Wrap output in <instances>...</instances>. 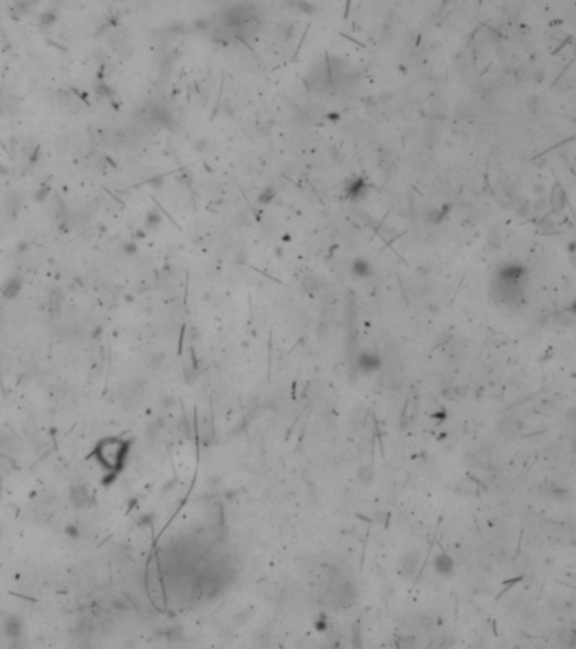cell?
<instances>
[{"label":"cell","instance_id":"obj_1","mask_svg":"<svg viewBox=\"0 0 576 649\" xmlns=\"http://www.w3.org/2000/svg\"><path fill=\"white\" fill-rule=\"evenodd\" d=\"M259 29V12L254 4L232 5L221 15V26L217 32L234 36L240 41H248Z\"/></svg>","mask_w":576,"mask_h":649},{"label":"cell","instance_id":"obj_2","mask_svg":"<svg viewBox=\"0 0 576 649\" xmlns=\"http://www.w3.org/2000/svg\"><path fill=\"white\" fill-rule=\"evenodd\" d=\"M129 446H130V441L120 440V438H108V440H103V441H100L98 446L95 448L97 460L108 470V472L117 475L125 463V457H127V452H129Z\"/></svg>","mask_w":576,"mask_h":649},{"label":"cell","instance_id":"obj_3","mask_svg":"<svg viewBox=\"0 0 576 649\" xmlns=\"http://www.w3.org/2000/svg\"><path fill=\"white\" fill-rule=\"evenodd\" d=\"M2 629H4V636L7 637V639L17 641L22 637V634H24V619L17 614H10L4 619Z\"/></svg>","mask_w":576,"mask_h":649},{"label":"cell","instance_id":"obj_4","mask_svg":"<svg viewBox=\"0 0 576 649\" xmlns=\"http://www.w3.org/2000/svg\"><path fill=\"white\" fill-rule=\"evenodd\" d=\"M22 287H24V279H22V276L14 274V276L7 277V279L4 281V284L0 286V295H2L4 299H7V301H12V299H15L20 295Z\"/></svg>","mask_w":576,"mask_h":649},{"label":"cell","instance_id":"obj_5","mask_svg":"<svg viewBox=\"0 0 576 649\" xmlns=\"http://www.w3.org/2000/svg\"><path fill=\"white\" fill-rule=\"evenodd\" d=\"M90 499H91V494H90V490H88L86 485L75 484V485L70 487V502L73 507H76V509L86 507L88 504H90Z\"/></svg>","mask_w":576,"mask_h":649},{"label":"cell","instance_id":"obj_6","mask_svg":"<svg viewBox=\"0 0 576 649\" xmlns=\"http://www.w3.org/2000/svg\"><path fill=\"white\" fill-rule=\"evenodd\" d=\"M151 119L163 127H171V122H173L169 110L166 108L164 105H156V107L151 108Z\"/></svg>","mask_w":576,"mask_h":649},{"label":"cell","instance_id":"obj_7","mask_svg":"<svg viewBox=\"0 0 576 649\" xmlns=\"http://www.w3.org/2000/svg\"><path fill=\"white\" fill-rule=\"evenodd\" d=\"M37 0H15L14 2V12L17 15H27L34 9Z\"/></svg>","mask_w":576,"mask_h":649},{"label":"cell","instance_id":"obj_8","mask_svg":"<svg viewBox=\"0 0 576 649\" xmlns=\"http://www.w3.org/2000/svg\"><path fill=\"white\" fill-rule=\"evenodd\" d=\"M56 20H58V15H56V12H54V10H48V12H42L41 15H39V26L41 27H51V26H54L56 24Z\"/></svg>","mask_w":576,"mask_h":649},{"label":"cell","instance_id":"obj_9","mask_svg":"<svg viewBox=\"0 0 576 649\" xmlns=\"http://www.w3.org/2000/svg\"><path fill=\"white\" fill-rule=\"evenodd\" d=\"M95 93L98 97H103V98H112L113 97V88L108 85V83H105V81H98L97 85H95Z\"/></svg>","mask_w":576,"mask_h":649},{"label":"cell","instance_id":"obj_10","mask_svg":"<svg viewBox=\"0 0 576 649\" xmlns=\"http://www.w3.org/2000/svg\"><path fill=\"white\" fill-rule=\"evenodd\" d=\"M160 221H163V216H160V213L157 212L156 208H152L151 212L147 213V216H146V227H147V229H156Z\"/></svg>","mask_w":576,"mask_h":649},{"label":"cell","instance_id":"obj_11","mask_svg":"<svg viewBox=\"0 0 576 649\" xmlns=\"http://www.w3.org/2000/svg\"><path fill=\"white\" fill-rule=\"evenodd\" d=\"M49 193H51V186H49L48 183H44V185H41V186L36 190V193H34V202H36V203H42V202H46V198L49 196Z\"/></svg>","mask_w":576,"mask_h":649},{"label":"cell","instance_id":"obj_12","mask_svg":"<svg viewBox=\"0 0 576 649\" xmlns=\"http://www.w3.org/2000/svg\"><path fill=\"white\" fill-rule=\"evenodd\" d=\"M64 534L70 538V540H80L81 536V529L76 524H68L64 528Z\"/></svg>","mask_w":576,"mask_h":649},{"label":"cell","instance_id":"obj_13","mask_svg":"<svg viewBox=\"0 0 576 649\" xmlns=\"http://www.w3.org/2000/svg\"><path fill=\"white\" fill-rule=\"evenodd\" d=\"M137 251H139V247H137L135 242H127L124 245V252L127 256H134V254H137Z\"/></svg>","mask_w":576,"mask_h":649},{"label":"cell","instance_id":"obj_14","mask_svg":"<svg viewBox=\"0 0 576 649\" xmlns=\"http://www.w3.org/2000/svg\"><path fill=\"white\" fill-rule=\"evenodd\" d=\"M149 185L154 186V188H159L160 185H163V177H154V180L149 181Z\"/></svg>","mask_w":576,"mask_h":649},{"label":"cell","instance_id":"obj_15","mask_svg":"<svg viewBox=\"0 0 576 649\" xmlns=\"http://www.w3.org/2000/svg\"><path fill=\"white\" fill-rule=\"evenodd\" d=\"M17 251H19V252H26V251H29V243H27V242H20L19 245H17Z\"/></svg>","mask_w":576,"mask_h":649},{"label":"cell","instance_id":"obj_16","mask_svg":"<svg viewBox=\"0 0 576 649\" xmlns=\"http://www.w3.org/2000/svg\"><path fill=\"white\" fill-rule=\"evenodd\" d=\"M5 173H7V168H5L2 163H0V174H5Z\"/></svg>","mask_w":576,"mask_h":649}]
</instances>
